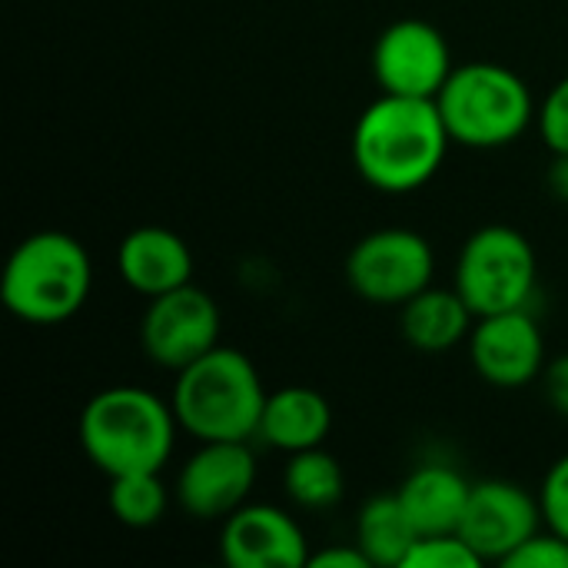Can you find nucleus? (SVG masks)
<instances>
[{"label":"nucleus","instance_id":"25","mask_svg":"<svg viewBox=\"0 0 568 568\" xmlns=\"http://www.w3.org/2000/svg\"><path fill=\"white\" fill-rule=\"evenodd\" d=\"M542 383H546V396H549L552 409L568 419V353L556 356L552 363H546Z\"/></svg>","mask_w":568,"mask_h":568},{"label":"nucleus","instance_id":"7","mask_svg":"<svg viewBox=\"0 0 568 568\" xmlns=\"http://www.w3.org/2000/svg\"><path fill=\"white\" fill-rule=\"evenodd\" d=\"M436 276V253L429 240L406 226H383L366 233L346 256L349 290L373 306H403Z\"/></svg>","mask_w":568,"mask_h":568},{"label":"nucleus","instance_id":"23","mask_svg":"<svg viewBox=\"0 0 568 568\" xmlns=\"http://www.w3.org/2000/svg\"><path fill=\"white\" fill-rule=\"evenodd\" d=\"M506 568H568V539L552 532V529H539L532 539H526L506 562Z\"/></svg>","mask_w":568,"mask_h":568},{"label":"nucleus","instance_id":"3","mask_svg":"<svg viewBox=\"0 0 568 568\" xmlns=\"http://www.w3.org/2000/svg\"><path fill=\"white\" fill-rule=\"evenodd\" d=\"M93 263L87 246L60 230L23 236L0 270V303L30 326H57L87 306Z\"/></svg>","mask_w":568,"mask_h":568},{"label":"nucleus","instance_id":"13","mask_svg":"<svg viewBox=\"0 0 568 568\" xmlns=\"http://www.w3.org/2000/svg\"><path fill=\"white\" fill-rule=\"evenodd\" d=\"M220 556L230 568H306L313 552L286 509L246 503L223 519Z\"/></svg>","mask_w":568,"mask_h":568},{"label":"nucleus","instance_id":"9","mask_svg":"<svg viewBox=\"0 0 568 568\" xmlns=\"http://www.w3.org/2000/svg\"><path fill=\"white\" fill-rule=\"evenodd\" d=\"M456 70L446 37L416 17L389 23L373 47V77L383 93L436 100Z\"/></svg>","mask_w":568,"mask_h":568},{"label":"nucleus","instance_id":"21","mask_svg":"<svg viewBox=\"0 0 568 568\" xmlns=\"http://www.w3.org/2000/svg\"><path fill=\"white\" fill-rule=\"evenodd\" d=\"M483 559L459 532L419 536L406 556L403 568H479Z\"/></svg>","mask_w":568,"mask_h":568},{"label":"nucleus","instance_id":"10","mask_svg":"<svg viewBox=\"0 0 568 568\" xmlns=\"http://www.w3.org/2000/svg\"><path fill=\"white\" fill-rule=\"evenodd\" d=\"M256 486V456L243 439L200 443L176 476V503L200 523H223L246 506Z\"/></svg>","mask_w":568,"mask_h":568},{"label":"nucleus","instance_id":"2","mask_svg":"<svg viewBox=\"0 0 568 568\" xmlns=\"http://www.w3.org/2000/svg\"><path fill=\"white\" fill-rule=\"evenodd\" d=\"M173 403L140 386H106L80 409V449L103 476L160 473L176 446Z\"/></svg>","mask_w":568,"mask_h":568},{"label":"nucleus","instance_id":"11","mask_svg":"<svg viewBox=\"0 0 568 568\" xmlns=\"http://www.w3.org/2000/svg\"><path fill=\"white\" fill-rule=\"evenodd\" d=\"M546 526L539 496L509 479L476 483L459 523V536L483 562H506L526 539Z\"/></svg>","mask_w":568,"mask_h":568},{"label":"nucleus","instance_id":"4","mask_svg":"<svg viewBox=\"0 0 568 568\" xmlns=\"http://www.w3.org/2000/svg\"><path fill=\"white\" fill-rule=\"evenodd\" d=\"M266 396L270 393L260 379V369L246 353L213 346L206 356L176 373L170 403L180 429H186L196 443H250L260 429Z\"/></svg>","mask_w":568,"mask_h":568},{"label":"nucleus","instance_id":"8","mask_svg":"<svg viewBox=\"0 0 568 568\" xmlns=\"http://www.w3.org/2000/svg\"><path fill=\"white\" fill-rule=\"evenodd\" d=\"M220 306L196 283L160 293L146 303L140 320V346L160 369H186L213 346H220Z\"/></svg>","mask_w":568,"mask_h":568},{"label":"nucleus","instance_id":"12","mask_svg":"<svg viewBox=\"0 0 568 568\" xmlns=\"http://www.w3.org/2000/svg\"><path fill=\"white\" fill-rule=\"evenodd\" d=\"M473 369L496 389H523L546 369V336L529 306L479 316L469 333Z\"/></svg>","mask_w":568,"mask_h":568},{"label":"nucleus","instance_id":"27","mask_svg":"<svg viewBox=\"0 0 568 568\" xmlns=\"http://www.w3.org/2000/svg\"><path fill=\"white\" fill-rule=\"evenodd\" d=\"M549 190L556 200L568 203V156L566 153H552V166H549V176H546Z\"/></svg>","mask_w":568,"mask_h":568},{"label":"nucleus","instance_id":"15","mask_svg":"<svg viewBox=\"0 0 568 568\" xmlns=\"http://www.w3.org/2000/svg\"><path fill=\"white\" fill-rule=\"evenodd\" d=\"M329 429H333L329 399L320 389H313V386L293 383V386L273 389L266 396V406H263L256 436L266 446L293 456V453L323 446V439L329 436Z\"/></svg>","mask_w":568,"mask_h":568},{"label":"nucleus","instance_id":"20","mask_svg":"<svg viewBox=\"0 0 568 568\" xmlns=\"http://www.w3.org/2000/svg\"><path fill=\"white\" fill-rule=\"evenodd\" d=\"M106 503H110V513L116 516V523H123L126 529H150L166 516L170 489L163 486L160 473L110 476Z\"/></svg>","mask_w":568,"mask_h":568},{"label":"nucleus","instance_id":"17","mask_svg":"<svg viewBox=\"0 0 568 568\" xmlns=\"http://www.w3.org/2000/svg\"><path fill=\"white\" fill-rule=\"evenodd\" d=\"M473 326L476 313L456 286H426L399 306V333L419 353H446L459 343H469Z\"/></svg>","mask_w":568,"mask_h":568},{"label":"nucleus","instance_id":"16","mask_svg":"<svg viewBox=\"0 0 568 568\" xmlns=\"http://www.w3.org/2000/svg\"><path fill=\"white\" fill-rule=\"evenodd\" d=\"M396 493L416 532L439 536V532H459L473 483H466V476L446 463H423L406 476V483Z\"/></svg>","mask_w":568,"mask_h":568},{"label":"nucleus","instance_id":"26","mask_svg":"<svg viewBox=\"0 0 568 568\" xmlns=\"http://www.w3.org/2000/svg\"><path fill=\"white\" fill-rule=\"evenodd\" d=\"M373 562L366 559V552L353 542V546H326L320 552L310 556L306 568H369Z\"/></svg>","mask_w":568,"mask_h":568},{"label":"nucleus","instance_id":"22","mask_svg":"<svg viewBox=\"0 0 568 568\" xmlns=\"http://www.w3.org/2000/svg\"><path fill=\"white\" fill-rule=\"evenodd\" d=\"M536 123H539L542 143L552 153H566L568 156V73L546 93V100L539 103Z\"/></svg>","mask_w":568,"mask_h":568},{"label":"nucleus","instance_id":"24","mask_svg":"<svg viewBox=\"0 0 568 568\" xmlns=\"http://www.w3.org/2000/svg\"><path fill=\"white\" fill-rule=\"evenodd\" d=\"M539 506H542L546 529L568 539V453L562 459H556L552 469L546 473L542 489H539Z\"/></svg>","mask_w":568,"mask_h":568},{"label":"nucleus","instance_id":"14","mask_svg":"<svg viewBox=\"0 0 568 568\" xmlns=\"http://www.w3.org/2000/svg\"><path fill=\"white\" fill-rule=\"evenodd\" d=\"M116 273L133 293L153 300L193 283V250L166 226H136L116 250Z\"/></svg>","mask_w":568,"mask_h":568},{"label":"nucleus","instance_id":"6","mask_svg":"<svg viewBox=\"0 0 568 568\" xmlns=\"http://www.w3.org/2000/svg\"><path fill=\"white\" fill-rule=\"evenodd\" d=\"M539 280V260L526 233L506 223L479 226L459 250L456 290L479 316L529 306Z\"/></svg>","mask_w":568,"mask_h":568},{"label":"nucleus","instance_id":"5","mask_svg":"<svg viewBox=\"0 0 568 568\" xmlns=\"http://www.w3.org/2000/svg\"><path fill=\"white\" fill-rule=\"evenodd\" d=\"M453 143L466 150H503L516 143L536 120L532 90L506 63H456L436 97Z\"/></svg>","mask_w":568,"mask_h":568},{"label":"nucleus","instance_id":"19","mask_svg":"<svg viewBox=\"0 0 568 568\" xmlns=\"http://www.w3.org/2000/svg\"><path fill=\"white\" fill-rule=\"evenodd\" d=\"M283 489L300 509H333L343 499L346 476L336 456H329L323 446L293 453L283 469Z\"/></svg>","mask_w":568,"mask_h":568},{"label":"nucleus","instance_id":"18","mask_svg":"<svg viewBox=\"0 0 568 568\" xmlns=\"http://www.w3.org/2000/svg\"><path fill=\"white\" fill-rule=\"evenodd\" d=\"M419 539L399 493L373 496L356 516V546L366 552L373 566L403 568L413 542Z\"/></svg>","mask_w":568,"mask_h":568},{"label":"nucleus","instance_id":"1","mask_svg":"<svg viewBox=\"0 0 568 568\" xmlns=\"http://www.w3.org/2000/svg\"><path fill=\"white\" fill-rule=\"evenodd\" d=\"M453 136L436 100L379 93L353 126V163L379 193H413L426 186Z\"/></svg>","mask_w":568,"mask_h":568}]
</instances>
